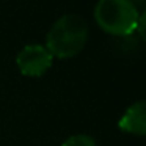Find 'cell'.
Instances as JSON below:
<instances>
[{
  "label": "cell",
  "mask_w": 146,
  "mask_h": 146,
  "mask_svg": "<svg viewBox=\"0 0 146 146\" xmlns=\"http://www.w3.org/2000/svg\"><path fill=\"white\" fill-rule=\"evenodd\" d=\"M88 41L86 22L77 14H64L49 29L44 47L60 60L72 58L83 50Z\"/></svg>",
  "instance_id": "cell-1"
},
{
  "label": "cell",
  "mask_w": 146,
  "mask_h": 146,
  "mask_svg": "<svg viewBox=\"0 0 146 146\" xmlns=\"http://www.w3.org/2000/svg\"><path fill=\"white\" fill-rule=\"evenodd\" d=\"M138 10L130 0H99L94 19L101 30L113 36H129L135 32Z\"/></svg>",
  "instance_id": "cell-2"
},
{
  "label": "cell",
  "mask_w": 146,
  "mask_h": 146,
  "mask_svg": "<svg viewBox=\"0 0 146 146\" xmlns=\"http://www.w3.org/2000/svg\"><path fill=\"white\" fill-rule=\"evenodd\" d=\"M54 57L42 44H29L17 54L16 64L27 77H41L52 66Z\"/></svg>",
  "instance_id": "cell-3"
},
{
  "label": "cell",
  "mask_w": 146,
  "mask_h": 146,
  "mask_svg": "<svg viewBox=\"0 0 146 146\" xmlns=\"http://www.w3.org/2000/svg\"><path fill=\"white\" fill-rule=\"evenodd\" d=\"M123 132L132 133L137 137H143L146 133V104L145 101L133 102L121 116L118 123Z\"/></svg>",
  "instance_id": "cell-4"
},
{
  "label": "cell",
  "mask_w": 146,
  "mask_h": 146,
  "mask_svg": "<svg viewBox=\"0 0 146 146\" xmlns=\"http://www.w3.org/2000/svg\"><path fill=\"white\" fill-rule=\"evenodd\" d=\"M61 146H98V145H96L93 137L85 135V133H77V135L66 138Z\"/></svg>",
  "instance_id": "cell-5"
},
{
  "label": "cell",
  "mask_w": 146,
  "mask_h": 146,
  "mask_svg": "<svg viewBox=\"0 0 146 146\" xmlns=\"http://www.w3.org/2000/svg\"><path fill=\"white\" fill-rule=\"evenodd\" d=\"M145 17H146L145 13H140L138 21H137V27H135V32H138V35L141 39L145 38Z\"/></svg>",
  "instance_id": "cell-6"
},
{
  "label": "cell",
  "mask_w": 146,
  "mask_h": 146,
  "mask_svg": "<svg viewBox=\"0 0 146 146\" xmlns=\"http://www.w3.org/2000/svg\"><path fill=\"white\" fill-rule=\"evenodd\" d=\"M130 2H132V3H135V2H143V0H130Z\"/></svg>",
  "instance_id": "cell-7"
}]
</instances>
